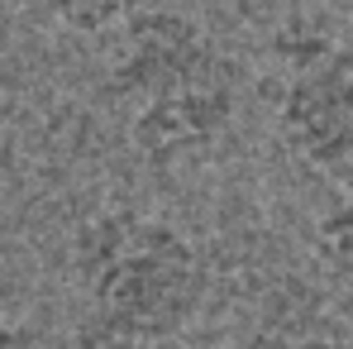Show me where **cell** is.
<instances>
[{"instance_id":"obj_1","label":"cell","mask_w":353,"mask_h":349,"mask_svg":"<svg viewBox=\"0 0 353 349\" xmlns=\"http://www.w3.org/2000/svg\"><path fill=\"white\" fill-rule=\"evenodd\" d=\"M248 72L191 10L153 5L110 44L101 96L119 115L129 153L153 173L215 158L239 129Z\"/></svg>"},{"instance_id":"obj_2","label":"cell","mask_w":353,"mask_h":349,"mask_svg":"<svg viewBox=\"0 0 353 349\" xmlns=\"http://www.w3.org/2000/svg\"><path fill=\"white\" fill-rule=\"evenodd\" d=\"M77 349H163L210 301V258L176 220L101 206L67 239Z\"/></svg>"},{"instance_id":"obj_3","label":"cell","mask_w":353,"mask_h":349,"mask_svg":"<svg viewBox=\"0 0 353 349\" xmlns=\"http://www.w3.org/2000/svg\"><path fill=\"white\" fill-rule=\"evenodd\" d=\"M272 129L305 173L339 177L353 168V29L330 10H296L272 39Z\"/></svg>"},{"instance_id":"obj_4","label":"cell","mask_w":353,"mask_h":349,"mask_svg":"<svg viewBox=\"0 0 353 349\" xmlns=\"http://www.w3.org/2000/svg\"><path fill=\"white\" fill-rule=\"evenodd\" d=\"M234 349H353V306L339 292L277 283Z\"/></svg>"},{"instance_id":"obj_5","label":"cell","mask_w":353,"mask_h":349,"mask_svg":"<svg viewBox=\"0 0 353 349\" xmlns=\"http://www.w3.org/2000/svg\"><path fill=\"white\" fill-rule=\"evenodd\" d=\"M310 254H315V268H320L325 287L339 292L353 306V191L334 196V201L315 216Z\"/></svg>"},{"instance_id":"obj_6","label":"cell","mask_w":353,"mask_h":349,"mask_svg":"<svg viewBox=\"0 0 353 349\" xmlns=\"http://www.w3.org/2000/svg\"><path fill=\"white\" fill-rule=\"evenodd\" d=\"M39 15H48L58 29L101 39V34H119L129 19H139L143 10H153L158 0H34Z\"/></svg>"},{"instance_id":"obj_7","label":"cell","mask_w":353,"mask_h":349,"mask_svg":"<svg viewBox=\"0 0 353 349\" xmlns=\"http://www.w3.org/2000/svg\"><path fill=\"white\" fill-rule=\"evenodd\" d=\"M0 349H39V335L24 321H14L10 311H0Z\"/></svg>"},{"instance_id":"obj_8","label":"cell","mask_w":353,"mask_h":349,"mask_svg":"<svg viewBox=\"0 0 353 349\" xmlns=\"http://www.w3.org/2000/svg\"><path fill=\"white\" fill-rule=\"evenodd\" d=\"M301 5H310V10H330V15H344V10H353V0H301Z\"/></svg>"},{"instance_id":"obj_9","label":"cell","mask_w":353,"mask_h":349,"mask_svg":"<svg viewBox=\"0 0 353 349\" xmlns=\"http://www.w3.org/2000/svg\"><path fill=\"white\" fill-rule=\"evenodd\" d=\"M14 5H19V0H0V24H5V19L14 15Z\"/></svg>"}]
</instances>
